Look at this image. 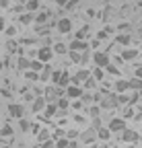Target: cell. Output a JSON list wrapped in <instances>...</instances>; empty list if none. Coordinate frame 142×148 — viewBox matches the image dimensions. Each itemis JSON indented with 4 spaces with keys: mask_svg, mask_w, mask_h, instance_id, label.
Masks as SVG:
<instances>
[{
    "mask_svg": "<svg viewBox=\"0 0 142 148\" xmlns=\"http://www.w3.org/2000/svg\"><path fill=\"white\" fill-rule=\"evenodd\" d=\"M93 64H95V68H107L111 64L109 53L107 51H101V49H95L93 51Z\"/></svg>",
    "mask_w": 142,
    "mask_h": 148,
    "instance_id": "obj_1",
    "label": "cell"
},
{
    "mask_svg": "<svg viewBox=\"0 0 142 148\" xmlns=\"http://www.w3.org/2000/svg\"><path fill=\"white\" fill-rule=\"evenodd\" d=\"M99 107H101V109H113V107H119L117 92H109V95H103V99L99 101Z\"/></svg>",
    "mask_w": 142,
    "mask_h": 148,
    "instance_id": "obj_2",
    "label": "cell"
},
{
    "mask_svg": "<svg viewBox=\"0 0 142 148\" xmlns=\"http://www.w3.org/2000/svg\"><path fill=\"white\" fill-rule=\"evenodd\" d=\"M109 130H111V132L115 134H121L123 132V130H128V125H126V119H123V117H113L111 121H109V125H107Z\"/></svg>",
    "mask_w": 142,
    "mask_h": 148,
    "instance_id": "obj_3",
    "label": "cell"
},
{
    "mask_svg": "<svg viewBox=\"0 0 142 148\" xmlns=\"http://www.w3.org/2000/svg\"><path fill=\"white\" fill-rule=\"evenodd\" d=\"M82 95H84V88H80L78 84H70V86L66 88V97H68V99L78 101V99H82Z\"/></svg>",
    "mask_w": 142,
    "mask_h": 148,
    "instance_id": "obj_4",
    "label": "cell"
},
{
    "mask_svg": "<svg viewBox=\"0 0 142 148\" xmlns=\"http://www.w3.org/2000/svg\"><path fill=\"white\" fill-rule=\"evenodd\" d=\"M91 76H93V72H88L86 68H80V70L74 74V76H72V84H80V82L84 84V82H86L88 78H91Z\"/></svg>",
    "mask_w": 142,
    "mask_h": 148,
    "instance_id": "obj_5",
    "label": "cell"
},
{
    "mask_svg": "<svg viewBox=\"0 0 142 148\" xmlns=\"http://www.w3.org/2000/svg\"><path fill=\"white\" fill-rule=\"evenodd\" d=\"M8 115H10V117H16V119H23L25 107H23L21 103H10V105H8Z\"/></svg>",
    "mask_w": 142,
    "mask_h": 148,
    "instance_id": "obj_6",
    "label": "cell"
},
{
    "mask_svg": "<svg viewBox=\"0 0 142 148\" xmlns=\"http://www.w3.org/2000/svg\"><path fill=\"white\" fill-rule=\"evenodd\" d=\"M47 107V99L45 97H35L33 103H31V109H33V113H39V111H45Z\"/></svg>",
    "mask_w": 142,
    "mask_h": 148,
    "instance_id": "obj_7",
    "label": "cell"
},
{
    "mask_svg": "<svg viewBox=\"0 0 142 148\" xmlns=\"http://www.w3.org/2000/svg\"><path fill=\"white\" fill-rule=\"evenodd\" d=\"M86 49H88V43L80 39H72L68 43V51H86Z\"/></svg>",
    "mask_w": 142,
    "mask_h": 148,
    "instance_id": "obj_8",
    "label": "cell"
},
{
    "mask_svg": "<svg viewBox=\"0 0 142 148\" xmlns=\"http://www.w3.org/2000/svg\"><path fill=\"white\" fill-rule=\"evenodd\" d=\"M58 31L60 33H70V31H72V21H70V18L68 16H62L60 18V21H58Z\"/></svg>",
    "mask_w": 142,
    "mask_h": 148,
    "instance_id": "obj_9",
    "label": "cell"
},
{
    "mask_svg": "<svg viewBox=\"0 0 142 148\" xmlns=\"http://www.w3.org/2000/svg\"><path fill=\"white\" fill-rule=\"evenodd\" d=\"M121 58L126 60V62H132V60H136V58H140V51L136 49V47H126L121 51Z\"/></svg>",
    "mask_w": 142,
    "mask_h": 148,
    "instance_id": "obj_10",
    "label": "cell"
},
{
    "mask_svg": "<svg viewBox=\"0 0 142 148\" xmlns=\"http://www.w3.org/2000/svg\"><path fill=\"white\" fill-rule=\"evenodd\" d=\"M80 138H82V142H84V144H93L99 136H97V130H95V127H91V130H86V132H82V134H80Z\"/></svg>",
    "mask_w": 142,
    "mask_h": 148,
    "instance_id": "obj_11",
    "label": "cell"
},
{
    "mask_svg": "<svg viewBox=\"0 0 142 148\" xmlns=\"http://www.w3.org/2000/svg\"><path fill=\"white\" fill-rule=\"evenodd\" d=\"M113 88H115V92H117V95H123L126 90H130V80L117 78V80H115V84H113Z\"/></svg>",
    "mask_w": 142,
    "mask_h": 148,
    "instance_id": "obj_12",
    "label": "cell"
},
{
    "mask_svg": "<svg viewBox=\"0 0 142 148\" xmlns=\"http://www.w3.org/2000/svg\"><path fill=\"white\" fill-rule=\"evenodd\" d=\"M51 56H54V49H51V47H41V49H37V60H41V62H49Z\"/></svg>",
    "mask_w": 142,
    "mask_h": 148,
    "instance_id": "obj_13",
    "label": "cell"
},
{
    "mask_svg": "<svg viewBox=\"0 0 142 148\" xmlns=\"http://www.w3.org/2000/svg\"><path fill=\"white\" fill-rule=\"evenodd\" d=\"M130 41H132V33H117V35H115V43H119V45H123V47H128Z\"/></svg>",
    "mask_w": 142,
    "mask_h": 148,
    "instance_id": "obj_14",
    "label": "cell"
},
{
    "mask_svg": "<svg viewBox=\"0 0 142 148\" xmlns=\"http://www.w3.org/2000/svg\"><path fill=\"white\" fill-rule=\"evenodd\" d=\"M35 25H45L49 23V10H41V12H35Z\"/></svg>",
    "mask_w": 142,
    "mask_h": 148,
    "instance_id": "obj_15",
    "label": "cell"
},
{
    "mask_svg": "<svg viewBox=\"0 0 142 148\" xmlns=\"http://www.w3.org/2000/svg\"><path fill=\"white\" fill-rule=\"evenodd\" d=\"M121 140L123 142H138V132H134V130H123L121 132Z\"/></svg>",
    "mask_w": 142,
    "mask_h": 148,
    "instance_id": "obj_16",
    "label": "cell"
},
{
    "mask_svg": "<svg viewBox=\"0 0 142 148\" xmlns=\"http://www.w3.org/2000/svg\"><path fill=\"white\" fill-rule=\"evenodd\" d=\"M16 68H19V70H31V60L27 58V56L16 58Z\"/></svg>",
    "mask_w": 142,
    "mask_h": 148,
    "instance_id": "obj_17",
    "label": "cell"
},
{
    "mask_svg": "<svg viewBox=\"0 0 142 148\" xmlns=\"http://www.w3.org/2000/svg\"><path fill=\"white\" fill-rule=\"evenodd\" d=\"M39 6H41V2H39V0H29V2L25 4V10H27V12H33V14H35V12L39 10Z\"/></svg>",
    "mask_w": 142,
    "mask_h": 148,
    "instance_id": "obj_18",
    "label": "cell"
},
{
    "mask_svg": "<svg viewBox=\"0 0 142 148\" xmlns=\"http://www.w3.org/2000/svg\"><path fill=\"white\" fill-rule=\"evenodd\" d=\"M58 111H60L58 103H47V107H45V117H54Z\"/></svg>",
    "mask_w": 142,
    "mask_h": 148,
    "instance_id": "obj_19",
    "label": "cell"
},
{
    "mask_svg": "<svg viewBox=\"0 0 142 148\" xmlns=\"http://www.w3.org/2000/svg\"><path fill=\"white\" fill-rule=\"evenodd\" d=\"M111 134H113V132H111L109 127H99V130H97V136H99L101 140H109Z\"/></svg>",
    "mask_w": 142,
    "mask_h": 148,
    "instance_id": "obj_20",
    "label": "cell"
},
{
    "mask_svg": "<svg viewBox=\"0 0 142 148\" xmlns=\"http://www.w3.org/2000/svg\"><path fill=\"white\" fill-rule=\"evenodd\" d=\"M68 56H70V62L82 64V53H80V51H68Z\"/></svg>",
    "mask_w": 142,
    "mask_h": 148,
    "instance_id": "obj_21",
    "label": "cell"
},
{
    "mask_svg": "<svg viewBox=\"0 0 142 148\" xmlns=\"http://www.w3.org/2000/svg\"><path fill=\"white\" fill-rule=\"evenodd\" d=\"M93 78H95L97 82H101V80L105 78V68H95V70H93Z\"/></svg>",
    "mask_w": 142,
    "mask_h": 148,
    "instance_id": "obj_22",
    "label": "cell"
},
{
    "mask_svg": "<svg viewBox=\"0 0 142 148\" xmlns=\"http://www.w3.org/2000/svg\"><path fill=\"white\" fill-rule=\"evenodd\" d=\"M25 78L35 82V80H41V74H39V72H33V70H27V72H25Z\"/></svg>",
    "mask_w": 142,
    "mask_h": 148,
    "instance_id": "obj_23",
    "label": "cell"
},
{
    "mask_svg": "<svg viewBox=\"0 0 142 148\" xmlns=\"http://www.w3.org/2000/svg\"><path fill=\"white\" fill-rule=\"evenodd\" d=\"M58 107H60V111H66V109L70 107V99H68V97H60V99H58Z\"/></svg>",
    "mask_w": 142,
    "mask_h": 148,
    "instance_id": "obj_24",
    "label": "cell"
},
{
    "mask_svg": "<svg viewBox=\"0 0 142 148\" xmlns=\"http://www.w3.org/2000/svg\"><path fill=\"white\" fill-rule=\"evenodd\" d=\"M130 90H142V80L140 78H130Z\"/></svg>",
    "mask_w": 142,
    "mask_h": 148,
    "instance_id": "obj_25",
    "label": "cell"
},
{
    "mask_svg": "<svg viewBox=\"0 0 142 148\" xmlns=\"http://www.w3.org/2000/svg\"><path fill=\"white\" fill-rule=\"evenodd\" d=\"M35 140H37V142H47V140H51V138H49V130H41L39 136H35Z\"/></svg>",
    "mask_w": 142,
    "mask_h": 148,
    "instance_id": "obj_26",
    "label": "cell"
},
{
    "mask_svg": "<svg viewBox=\"0 0 142 148\" xmlns=\"http://www.w3.org/2000/svg\"><path fill=\"white\" fill-rule=\"evenodd\" d=\"M19 21H21L23 25H27V23L35 21V14H33V12H25V14H21V18H19Z\"/></svg>",
    "mask_w": 142,
    "mask_h": 148,
    "instance_id": "obj_27",
    "label": "cell"
},
{
    "mask_svg": "<svg viewBox=\"0 0 142 148\" xmlns=\"http://www.w3.org/2000/svg\"><path fill=\"white\" fill-rule=\"evenodd\" d=\"M51 49H54V53H66V43H62V41H58V43H54V47H51Z\"/></svg>",
    "mask_w": 142,
    "mask_h": 148,
    "instance_id": "obj_28",
    "label": "cell"
},
{
    "mask_svg": "<svg viewBox=\"0 0 142 148\" xmlns=\"http://www.w3.org/2000/svg\"><path fill=\"white\" fill-rule=\"evenodd\" d=\"M45 66H43V62L41 60H31V70L33 72H39V70H43Z\"/></svg>",
    "mask_w": 142,
    "mask_h": 148,
    "instance_id": "obj_29",
    "label": "cell"
},
{
    "mask_svg": "<svg viewBox=\"0 0 142 148\" xmlns=\"http://www.w3.org/2000/svg\"><path fill=\"white\" fill-rule=\"evenodd\" d=\"M62 74H64L62 70H54V74H51V82H54L56 86H58V84H60V80H62Z\"/></svg>",
    "mask_w": 142,
    "mask_h": 148,
    "instance_id": "obj_30",
    "label": "cell"
},
{
    "mask_svg": "<svg viewBox=\"0 0 142 148\" xmlns=\"http://www.w3.org/2000/svg\"><path fill=\"white\" fill-rule=\"evenodd\" d=\"M0 134H2V138L12 136V125H10V123H4V125H2V132H0Z\"/></svg>",
    "mask_w": 142,
    "mask_h": 148,
    "instance_id": "obj_31",
    "label": "cell"
},
{
    "mask_svg": "<svg viewBox=\"0 0 142 148\" xmlns=\"http://www.w3.org/2000/svg\"><path fill=\"white\" fill-rule=\"evenodd\" d=\"M86 35H88V27H82V29H78V31H76V39L84 41V39H86Z\"/></svg>",
    "mask_w": 142,
    "mask_h": 148,
    "instance_id": "obj_32",
    "label": "cell"
},
{
    "mask_svg": "<svg viewBox=\"0 0 142 148\" xmlns=\"http://www.w3.org/2000/svg\"><path fill=\"white\" fill-rule=\"evenodd\" d=\"M130 29H132V27H130V23H128V21H123V23H119V25H117V31H119V33H130Z\"/></svg>",
    "mask_w": 142,
    "mask_h": 148,
    "instance_id": "obj_33",
    "label": "cell"
},
{
    "mask_svg": "<svg viewBox=\"0 0 142 148\" xmlns=\"http://www.w3.org/2000/svg\"><path fill=\"white\" fill-rule=\"evenodd\" d=\"M31 125H33V123H29L25 117H23V119H19V127L23 130V132H29V130H31Z\"/></svg>",
    "mask_w": 142,
    "mask_h": 148,
    "instance_id": "obj_34",
    "label": "cell"
},
{
    "mask_svg": "<svg viewBox=\"0 0 142 148\" xmlns=\"http://www.w3.org/2000/svg\"><path fill=\"white\" fill-rule=\"evenodd\" d=\"M68 146H70V140H68V138H58L56 148H68Z\"/></svg>",
    "mask_w": 142,
    "mask_h": 148,
    "instance_id": "obj_35",
    "label": "cell"
},
{
    "mask_svg": "<svg viewBox=\"0 0 142 148\" xmlns=\"http://www.w3.org/2000/svg\"><path fill=\"white\" fill-rule=\"evenodd\" d=\"M97 84H99V82H97V80H95V78L91 76V78H88V80H86V82L82 84V88H86V90H88V88H95Z\"/></svg>",
    "mask_w": 142,
    "mask_h": 148,
    "instance_id": "obj_36",
    "label": "cell"
},
{
    "mask_svg": "<svg viewBox=\"0 0 142 148\" xmlns=\"http://www.w3.org/2000/svg\"><path fill=\"white\" fill-rule=\"evenodd\" d=\"M105 72H109V74H113V76H117V74H119V68H117L115 64H109L107 68H105Z\"/></svg>",
    "mask_w": 142,
    "mask_h": 148,
    "instance_id": "obj_37",
    "label": "cell"
},
{
    "mask_svg": "<svg viewBox=\"0 0 142 148\" xmlns=\"http://www.w3.org/2000/svg\"><path fill=\"white\" fill-rule=\"evenodd\" d=\"M99 109H101L99 105H93L91 109H88V113H91V117H93V119H97V117H99Z\"/></svg>",
    "mask_w": 142,
    "mask_h": 148,
    "instance_id": "obj_38",
    "label": "cell"
},
{
    "mask_svg": "<svg viewBox=\"0 0 142 148\" xmlns=\"http://www.w3.org/2000/svg\"><path fill=\"white\" fill-rule=\"evenodd\" d=\"M76 6H78V0H70L64 8H66V10H76Z\"/></svg>",
    "mask_w": 142,
    "mask_h": 148,
    "instance_id": "obj_39",
    "label": "cell"
},
{
    "mask_svg": "<svg viewBox=\"0 0 142 148\" xmlns=\"http://www.w3.org/2000/svg\"><path fill=\"white\" fill-rule=\"evenodd\" d=\"M123 117H134V109H132V105H128L126 109H123Z\"/></svg>",
    "mask_w": 142,
    "mask_h": 148,
    "instance_id": "obj_40",
    "label": "cell"
},
{
    "mask_svg": "<svg viewBox=\"0 0 142 148\" xmlns=\"http://www.w3.org/2000/svg\"><path fill=\"white\" fill-rule=\"evenodd\" d=\"M91 101H95V97L91 95V92H86V90H84V95H82V103H91Z\"/></svg>",
    "mask_w": 142,
    "mask_h": 148,
    "instance_id": "obj_41",
    "label": "cell"
},
{
    "mask_svg": "<svg viewBox=\"0 0 142 148\" xmlns=\"http://www.w3.org/2000/svg\"><path fill=\"white\" fill-rule=\"evenodd\" d=\"M107 31H97V37H95V39H99V41H103V39H107Z\"/></svg>",
    "mask_w": 142,
    "mask_h": 148,
    "instance_id": "obj_42",
    "label": "cell"
},
{
    "mask_svg": "<svg viewBox=\"0 0 142 148\" xmlns=\"http://www.w3.org/2000/svg\"><path fill=\"white\" fill-rule=\"evenodd\" d=\"M76 136H78L76 130H68V132H66V138H68V140H74Z\"/></svg>",
    "mask_w": 142,
    "mask_h": 148,
    "instance_id": "obj_43",
    "label": "cell"
},
{
    "mask_svg": "<svg viewBox=\"0 0 142 148\" xmlns=\"http://www.w3.org/2000/svg\"><path fill=\"white\" fill-rule=\"evenodd\" d=\"M14 33H16V27H6V29H4V35H6V37H12Z\"/></svg>",
    "mask_w": 142,
    "mask_h": 148,
    "instance_id": "obj_44",
    "label": "cell"
},
{
    "mask_svg": "<svg viewBox=\"0 0 142 148\" xmlns=\"http://www.w3.org/2000/svg\"><path fill=\"white\" fill-rule=\"evenodd\" d=\"M31 132H33L35 136H39V132H41V127H39V123H33V125H31Z\"/></svg>",
    "mask_w": 142,
    "mask_h": 148,
    "instance_id": "obj_45",
    "label": "cell"
},
{
    "mask_svg": "<svg viewBox=\"0 0 142 148\" xmlns=\"http://www.w3.org/2000/svg\"><path fill=\"white\" fill-rule=\"evenodd\" d=\"M35 43V39H31V37H25V39H21V45H31Z\"/></svg>",
    "mask_w": 142,
    "mask_h": 148,
    "instance_id": "obj_46",
    "label": "cell"
},
{
    "mask_svg": "<svg viewBox=\"0 0 142 148\" xmlns=\"http://www.w3.org/2000/svg\"><path fill=\"white\" fill-rule=\"evenodd\" d=\"M134 78H140V80H142V66H138V68H136V72H134Z\"/></svg>",
    "mask_w": 142,
    "mask_h": 148,
    "instance_id": "obj_47",
    "label": "cell"
},
{
    "mask_svg": "<svg viewBox=\"0 0 142 148\" xmlns=\"http://www.w3.org/2000/svg\"><path fill=\"white\" fill-rule=\"evenodd\" d=\"M93 127H95V130H99V127H103V125H101V117H97V119H93Z\"/></svg>",
    "mask_w": 142,
    "mask_h": 148,
    "instance_id": "obj_48",
    "label": "cell"
},
{
    "mask_svg": "<svg viewBox=\"0 0 142 148\" xmlns=\"http://www.w3.org/2000/svg\"><path fill=\"white\" fill-rule=\"evenodd\" d=\"M12 10H14V12H23V10H25V6H23V4H14V6H12Z\"/></svg>",
    "mask_w": 142,
    "mask_h": 148,
    "instance_id": "obj_49",
    "label": "cell"
},
{
    "mask_svg": "<svg viewBox=\"0 0 142 148\" xmlns=\"http://www.w3.org/2000/svg\"><path fill=\"white\" fill-rule=\"evenodd\" d=\"M0 8H4V10H8V0H0Z\"/></svg>",
    "mask_w": 142,
    "mask_h": 148,
    "instance_id": "obj_50",
    "label": "cell"
},
{
    "mask_svg": "<svg viewBox=\"0 0 142 148\" xmlns=\"http://www.w3.org/2000/svg\"><path fill=\"white\" fill-rule=\"evenodd\" d=\"M54 2H56L58 6H66V4L70 2V0H54Z\"/></svg>",
    "mask_w": 142,
    "mask_h": 148,
    "instance_id": "obj_51",
    "label": "cell"
},
{
    "mask_svg": "<svg viewBox=\"0 0 142 148\" xmlns=\"http://www.w3.org/2000/svg\"><path fill=\"white\" fill-rule=\"evenodd\" d=\"M6 49H8V51H16V47H14V43H12V41H8V43H6Z\"/></svg>",
    "mask_w": 142,
    "mask_h": 148,
    "instance_id": "obj_52",
    "label": "cell"
},
{
    "mask_svg": "<svg viewBox=\"0 0 142 148\" xmlns=\"http://www.w3.org/2000/svg\"><path fill=\"white\" fill-rule=\"evenodd\" d=\"M72 107H74V109H82V101H74Z\"/></svg>",
    "mask_w": 142,
    "mask_h": 148,
    "instance_id": "obj_53",
    "label": "cell"
},
{
    "mask_svg": "<svg viewBox=\"0 0 142 148\" xmlns=\"http://www.w3.org/2000/svg\"><path fill=\"white\" fill-rule=\"evenodd\" d=\"M2 95H4V97L8 99V97H10V90H8V88H2Z\"/></svg>",
    "mask_w": 142,
    "mask_h": 148,
    "instance_id": "obj_54",
    "label": "cell"
},
{
    "mask_svg": "<svg viewBox=\"0 0 142 148\" xmlns=\"http://www.w3.org/2000/svg\"><path fill=\"white\" fill-rule=\"evenodd\" d=\"M68 148H78V144H76L74 140H70V146H68Z\"/></svg>",
    "mask_w": 142,
    "mask_h": 148,
    "instance_id": "obj_55",
    "label": "cell"
},
{
    "mask_svg": "<svg viewBox=\"0 0 142 148\" xmlns=\"http://www.w3.org/2000/svg\"><path fill=\"white\" fill-rule=\"evenodd\" d=\"M19 2H25V4H27V2H29V0H19Z\"/></svg>",
    "mask_w": 142,
    "mask_h": 148,
    "instance_id": "obj_56",
    "label": "cell"
},
{
    "mask_svg": "<svg viewBox=\"0 0 142 148\" xmlns=\"http://www.w3.org/2000/svg\"><path fill=\"white\" fill-rule=\"evenodd\" d=\"M138 6H142V0H140V2H138Z\"/></svg>",
    "mask_w": 142,
    "mask_h": 148,
    "instance_id": "obj_57",
    "label": "cell"
},
{
    "mask_svg": "<svg viewBox=\"0 0 142 148\" xmlns=\"http://www.w3.org/2000/svg\"><path fill=\"white\" fill-rule=\"evenodd\" d=\"M140 113H142V105H140Z\"/></svg>",
    "mask_w": 142,
    "mask_h": 148,
    "instance_id": "obj_58",
    "label": "cell"
},
{
    "mask_svg": "<svg viewBox=\"0 0 142 148\" xmlns=\"http://www.w3.org/2000/svg\"><path fill=\"white\" fill-rule=\"evenodd\" d=\"M103 2H109V0H103Z\"/></svg>",
    "mask_w": 142,
    "mask_h": 148,
    "instance_id": "obj_59",
    "label": "cell"
},
{
    "mask_svg": "<svg viewBox=\"0 0 142 148\" xmlns=\"http://www.w3.org/2000/svg\"><path fill=\"white\" fill-rule=\"evenodd\" d=\"M130 148H136V146H130Z\"/></svg>",
    "mask_w": 142,
    "mask_h": 148,
    "instance_id": "obj_60",
    "label": "cell"
},
{
    "mask_svg": "<svg viewBox=\"0 0 142 148\" xmlns=\"http://www.w3.org/2000/svg\"><path fill=\"white\" fill-rule=\"evenodd\" d=\"M140 58H142V53H140Z\"/></svg>",
    "mask_w": 142,
    "mask_h": 148,
    "instance_id": "obj_61",
    "label": "cell"
}]
</instances>
